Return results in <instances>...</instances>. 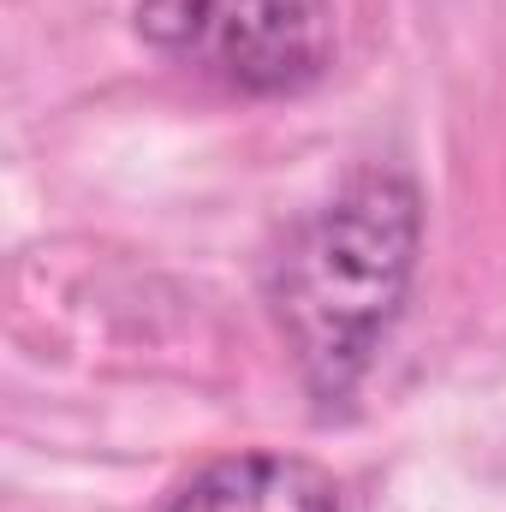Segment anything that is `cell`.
Instances as JSON below:
<instances>
[{"label": "cell", "instance_id": "obj_3", "mask_svg": "<svg viewBox=\"0 0 506 512\" xmlns=\"http://www.w3.org/2000/svg\"><path fill=\"white\" fill-rule=\"evenodd\" d=\"M167 512H340L334 477L292 453H239L191 477Z\"/></svg>", "mask_w": 506, "mask_h": 512}, {"label": "cell", "instance_id": "obj_2", "mask_svg": "<svg viewBox=\"0 0 506 512\" xmlns=\"http://www.w3.org/2000/svg\"><path fill=\"white\" fill-rule=\"evenodd\" d=\"M137 30L161 54L251 96H292L334 60L328 0H143Z\"/></svg>", "mask_w": 506, "mask_h": 512}, {"label": "cell", "instance_id": "obj_1", "mask_svg": "<svg viewBox=\"0 0 506 512\" xmlns=\"http://www.w3.org/2000/svg\"><path fill=\"white\" fill-rule=\"evenodd\" d=\"M423 239L411 179L358 173L328 209H316L274 268V310L316 393H346L387 340Z\"/></svg>", "mask_w": 506, "mask_h": 512}]
</instances>
